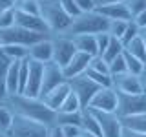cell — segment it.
Here are the masks:
<instances>
[{
    "instance_id": "obj_12",
    "label": "cell",
    "mask_w": 146,
    "mask_h": 137,
    "mask_svg": "<svg viewBox=\"0 0 146 137\" xmlns=\"http://www.w3.org/2000/svg\"><path fill=\"white\" fill-rule=\"evenodd\" d=\"M66 80L68 79H66V75H64V70L58 66V64H55V62L44 64V77H42V90H40V97H44L46 93H49L53 88L64 84Z\"/></svg>"
},
{
    "instance_id": "obj_37",
    "label": "cell",
    "mask_w": 146,
    "mask_h": 137,
    "mask_svg": "<svg viewBox=\"0 0 146 137\" xmlns=\"http://www.w3.org/2000/svg\"><path fill=\"white\" fill-rule=\"evenodd\" d=\"M58 2H60L62 9L66 11V15L70 17V18H75L77 15H80V11H79V7H77L75 0H58Z\"/></svg>"
},
{
    "instance_id": "obj_44",
    "label": "cell",
    "mask_w": 146,
    "mask_h": 137,
    "mask_svg": "<svg viewBox=\"0 0 146 137\" xmlns=\"http://www.w3.org/2000/svg\"><path fill=\"white\" fill-rule=\"evenodd\" d=\"M15 6H17V0H0V13L15 9Z\"/></svg>"
},
{
    "instance_id": "obj_20",
    "label": "cell",
    "mask_w": 146,
    "mask_h": 137,
    "mask_svg": "<svg viewBox=\"0 0 146 137\" xmlns=\"http://www.w3.org/2000/svg\"><path fill=\"white\" fill-rule=\"evenodd\" d=\"M73 44H75L77 51L86 53L90 57H95L97 55V40H95V35H77L71 37Z\"/></svg>"
},
{
    "instance_id": "obj_23",
    "label": "cell",
    "mask_w": 146,
    "mask_h": 137,
    "mask_svg": "<svg viewBox=\"0 0 146 137\" xmlns=\"http://www.w3.org/2000/svg\"><path fill=\"white\" fill-rule=\"evenodd\" d=\"M2 51L9 61H26L29 57V48L18 46V44H6L2 46Z\"/></svg>"
},
{
    "instance_id": "obj_40",
    "label": "cell",
    "mask_w": 146,
    "mask_h": 137,
    "mask_svg": "<svg viewBox=\"0 0 146 137\" xmlns=\"http://www.w3.org/2000/svg\"><path fill=\"white\" fill-rule=\"evenodd\" d=\"M95 40H97V55H102L104 51H106L111 37H110L108 33H99V35H95Z\"/></svg>"
},
{
    "instance_id": "obj_17",
    "label": "cell",
    "mask_w": 146,
    "mask_h": 137,
    "mask_svg": "<svg viewBox=\"0 0 146 137\" xmlns=\"http://www.w3.org/2000/svg\"><path fill=\"white\" fill-rule=\"evenodd\" d=\"M90 61H91L90 55L77 51L75 55H73V59L68 62V66L62 68V70H64V75H66V79H73V77L84 75L86 70H88V66H90Z\"/></svg>"
},
{
    "instance_id": "obj_13",
    "label": "cell",
    "mask_w": 146,
    "mask_h": 137,
    "mask_svg": "<svg viewBox=\"0 0 146 137\" xmlns=\"http://www.w3.org/2000/svg\"><path fill=\"white\" fill-rule=\"evenodd\" d=\"M91 110H99V112H117V91L113 88H100L93 95L90 106Z\"/></svg>"
},
{
    "instance_id": "obj_43",
    "label": "cell",
    "mask_w": 146,
    "mask_h": 137,
    "mask_svg": "<svg viewBox=\"0 0 146 137\" xmlns=\"http://www.w3.org/2000/svg\"><path fill=\"white\" fill-rule=\"evenodd\" d=\"M133 22H135V26L139 27V29H146V9L133 17Z\"/></svg>"
},
{
    "instance_id": "obj_51",
    "label": "cell",
    "mask_w": 146,
    "mask_h": 137,
    "mask_svg": "<svg viewBox=\"0 0 146 137\" xmlns=\"http://www.w3.org/2000/svg\"><path fill=\"white\" fill-rule=\"evenodd\" d=\"M0 137H7L6 134H4V132H0Z\"/></svg>"
},
{
    "instance_id": "obj_48",
    "label": "cell",
    "mask_w": 146,
    "mask_h": 137,
    "mask_svg": "<svg viewBox=\"0 0 146 137\" xmlns=\"http://www.w3.org/2000/svg\"><path fill=\"white\" fill-rule=\"evenodd\" d=\"M141 82H143V91L146 93V70L141 73Z\"/></svg>"
},
{
    "instance_id": "obj_24",
    "label": "cell",
    "mask_w": 146,
    "mask_h": 137,
    "mask_svg": "<svg viewBox=\"0 0 146 137\" xmlns=\"http://www.w3.org/2000/svg\"><path fill=\"white\" fill-rule=\"evenodd\" d=\"M124 51L130 53L131 57L139 59L143 64H146V48H144V44H143V39H141V35L135 37L133 40H130V42L124 46Z\"/></svg>"
},
{
    "instance_id": "obj_42",
    "label": "cell",
    "mask_w": 146,
    "mask_h": 137,
    "mask_svg": "<svg viewBox=\"0 0 146 137\" xmlns=\"http://www.w3.org/2000/svg\"><path fill=\"white\" fill-rule=\"evenodd\" d=\"M77 7H79L80 13H90V11H95V2L93 0H75Z\"/></svg>"
},
{
    "instance_id": "obj_49",
    "label": "cell",
    "mask_w": 146,
    "mask_h": 137,
    "mask_svg": "<svg viewBox=\"0 0 146 137\" xmlns=\"http://www.w3.org/2000/svg\"><path fill=\"white\" fill-rule=\"evenodd\" d=\"M141 39H143V44H144V48H146V29H141Z\"/></svg>"
},
{
    "instance_id": "obj_21",
    "label": "cell",
    "mask_w": 146,
    "mask_h": 137,
    "mask_svg": "<svg viewBox=\"0 0 146 137\" xmlns=\"http://www.w3.org/2000/svg\"><path fill=\"white\" fill-rule=\"evenodd\" d=\"M80 128L82 132H86V134H93V135H100V128H99V122L97 119H95L93 112H91L90 108H84L82 110V119H80Z\"/></svg>"
},
{
    "instance_id": "obj_39",
    "label": "cell",
    "mask_w": 146,
    "mask_h": 137,
    "mask_svg": "<svg viewBox=\"0 0 146 137\" xmlns=\"http://www.w3.org/2000/svg\"><path fill=\"white\" fill-rule=\"evenodd\" d=\"M124 2H126L128 9H130L131 17L139 15L141 11H144V9H146V0H124Z\"/></svg>"
},
{
    "instance_id": "obj_35",
    "label": "cell",
    "mask_w": 146,
    "mask_h": 137,
    "mask_svg": "<svg viewBox=\"0 0 146 137\" xmlns=\"http://www.w3.org/2000/svg\"><path fill=\"white\" fill-rule=\"evenodd\" d=\"M126 62H124V55H119L117 59H113L110 62V75H119V73H126Z\"/></svg>"
},
{
    "instance_id": "obj_30",
    "label": "cell",
    "mask_w": 146,
    "mask_h": 137,
    "mask_svg": "<svg viewBox=\"0 0 146 137\" xmlns=\"http://www.w3.org/2000/svg\"><path fill=\"white\" fill-rule=\"evenodd\" d=\"M80 110H82V106H80L79 99H77V95L70 91V95H68L66 100L62 102V106L58 108V112H64V113H73V112H80Z\"/></svg>"
},
{
    "instance_id": "obj_41",
    "label": "cell",
    "mask_w": 146,
    "mask_h": 137,
    "mask_svg": "<svg viewBox=\"0 0 146 137\" xmlns=\"http://www.w3.org/2000/svg\"><path fill=\"white\" fill-rule=\"evenodd\" d=\"M60 130H62L64 137H80L82 135V128L77 124H64L60 126Z\"/></svg>"
},
{
    "instance_id": "obj_16",
    "label": "cell",
    "mask_w": 146,
    "mask_h": 137,
    "mask_svg": "<svg viewBox=\"0 0 146 137\" xmlns=\"http://www.w3.org/2000/svg\"><path fill=\"white\" fill-rule=\"evenodd\" d=\"M31 61H36L40 64H48L53 62V44H51V37L49 39H42L36 44L29 46V57Z\"/></svg>"
},
{
    "instance_id": "obj_50",
    "label": "cell",
    "mask_w": 146,
    "mask_h": 137,
    "mask_svg": "<svg viewBox=\"0 0 146 137\" xmlns=\"http://www.w3.org/2000/svg\"><path fill=\"white\" fill-rule=\"evenodd\" d=\"M80 137H99V135H93V134H86V132H82Z\"/></svg>"
},
{
    "instance_id": "obj_36",
    "label": "cell",
    "mask_w": 146,
    "mask_h": 137,
    "mask_svg": "<svg viewBox=\"0 0 146 137\" xmlns=\"http://www.w3.org/2000/svg\"><path fill=\"white\" fill-rule=\"evenodd\" d=\"M11 26H15V9L0 13V29H7Z\"/></svg>"
},
{
    "instance_id": "obj_2",
    "label": "cell",
    "mask_w": 146,
    "mask_h": 137,
    "mask_svg": "<svg viewBox=\"0 0 146 137\" xmlns=\"http://www.w3.org/2000/svg\"><path fill=\"white\" fill-rule=\"evenodd\" d=\"M108 18H104L97 11H90V13H80L75 18H71L68 29L62 35L66 37H77V35H99V33H106L108 29Z\"/></svg>"
},
{
    "instance_id": "obj_11",
    "label": "cell",
    "mask_w": 146,
    "mask_h": 137,
    "mask_svg": "<svg viewBox=\"0 0 146 137\" xmlns=\"http://www.w3.org/2000/svg\"><path fill=\"white\" fill-rule=\"evenodd\" d=\"M111 88L117 93H143L141 75H133V73H128V71L111 75Z\"/></svg>"
},
{
    "instance_id": "obj_38",
    "label": "cell",
    "mask_w": 146,
    "mask_h": 137,
    "mask_svg": "<svg viewBox=\"0 0 146 137\" xmlns=\"http://www.w3.org/2000/svg\"><path fill=\"white\" fill-rule=\"evenodd\" d=\"M27 71H29V66H27V59L20 62V75H18V93H22L26 88L27 82Z\"/></svg>"
},
{
    "instance_id": "obj_32",
    "label": "cell",
    "mask_w": 146,
    "mask_h": 137,
    "mask_svg": "<svg viewBox=\"0 0 146 137\" xmlns=\"http://www.w3.org/2000/svg\"><path fill=\"white\" fill-rule=\"evenodd\" d=\"M13 112L9 110L7 106H4V104H0V132H6L9 130V126H11V122H13Z\"/></svg>"
},
{
    "instance_id": "obj_19",
    "label": "cell",
    "mask_w": 146,
    "mask_h": 137,
    "mask_svg": "<svg viewBox=\"0 0 146 137\" xmlns=\"http://www.w3.org/2000/svg\"><path fill=\"white\" fill-rule=\"evenodd\" d=\"M20 62L22 61H11L6 71V90L7 95L18 93V75H20Z\"/></svg>"
},
{
    "instance_id": "obj_1",
    "label": "cell",
    "mask_w": 146,
    "mask_h": 137,
    "mask_svg": "<svg viewBox=\"0 0 146 137\" xmlns=\"http://www.w3.org/2000/svg\"><path fill=\"white\" fill-rule=\"evenodd\" d=\"M4 106H7L15 115L31 119V121L42 122L46 126H55V119H57V112L46 106V102L38 97H26L22 93L17 95H7L4 100Z\"/></svg>"
},
{
    "instance_id": "obj_33",
    "label": "cell",
    "mask_w": 146,
    "mask_h": 137,
    "mask_svg": "<svg viewBox=\"0 0 146 137\" xmlns=\"http://www.w3.org/2000/svg\"><path fill=\"white\" fill-rule=\"evenodd\" d=\"M88 70H93V71H97V73H104V75H110V64L104 61L102 57L95 55V57H91Z\"/></svg>"
},
{
    "instance_id": "obj_45",
    "label": "cell",
    "mask_w": 146,
    "mask_h": 137,
    "mask_svg": "<svg viewBox=\"0 0 146 137\" xmlns=\"http://www.w3.org/2000/svg\"><path fill=\"white\" fill-rule=\"evenodd\" d=\"M121 137H146V134H141V132H133V130H128V128H122Z\"/></svg>"
},
{
    "instance_id": "obj_9",
    "label": "cell",
    "mask_w": 146,
    "mask_h": 137,
    "mask_svg": "<svg viewBox=\"0 0 146 137\" xmlns=\"http://www.w3.org/2000/svg\"><path fill=\"white\" fill-rule=\"evenodd\" d=\"M91 112H93V115H95V119H97V122H99L100 135L102 137H121L122 122H121V119H119L117 113L99 112V110H91Z\"/></svg>"
},
{
    "instance_id": "obj_27",
    "label": "cell",
    "mask_w": 146,
    "mask_h": 137,
    "mask_svg": "<svg viewBox=\"0 0 146 137\" xmlns=\"http://www.w3.org/2000/svg\"><path fill=\"white\" fill-rule=\"evenodd\" d=\"M80 119H82V110L80 112H73V113L57 112L55 126H64V124H77V126H80Z\"/></svg>"
},
{
    "instance_id": "obj_34",
    "label": "cell",
    "mask_w": 146,
    "mask_h": 137,
    "mask_svg": "<svg viewBox=\"0 0 146 137\" xmlns=\"http://www.w3.org/2000/svg\"><path fill=\"white\" fill-rule=\"evenodd\" d=\"M139 33H141V29L135 26V22H133V20H130V22H128V26H126L124 35H122V39H121L122 46H126L128 42H130V40H133L135 37H139Z\"/></svg>"
},
{
    "instance_id": "obj_29",
    "label": "cell",
    "mask_w": 146,
    "mask_h": 137,
    "mask_svg": "<svg viewBox=\"0 0 146 137\" xmlns=\"http://www.w3.org/2000/svg\"><path fill=\"white\" fill-rule=\"evenodd\" d=\"M128 22H130V20H128ZM128 22H126V20H110V22H108L106 33H108L110 37H113V39H119V40H121L122 35H124V31H126Z\"/></svg>"
},
{
    "instance_id": "obj_22",
    "label": "cell",
    "mask_w": 146,
    "mask_h": 137,
    "mask_svg": "<svg viewBox=\"0 0 146 137\" xmlns=\"http://www.w3.org/2000/svg\"><path fill=\"white\" fill-rule=\"evenodd\" d=\"M119 119L122 122V128L146 134V113H137V115H128V117H119Z\"/></svg>"
},
{
    "instance_id": "obj_10",
    "label": "cell",
    "mask_w": 146,
    "mask_h": 137,
    "mask_svg": "<svg viewBox=\"0 0 146 137\" xmlns=\"http://www.w3.org/2000/svg\"><path fill=\"white\" fill-rule=\"evenodd\" d=\"M27 66H29V71H27V82H26V88H24V91H22V95H26V97H40L42 77H44V64L27 59Z\"/></svg>"
},
{
    "instance_id": "obj_14",
    "label": "cell",
    "mask_w": 146,
    "mask_h": 137,
    "mask_svg": "<svg viewBox=\"0 0 146 137\" xmlns=\"http://www.w3.org/2000/svg\"><path fill=\"white\" fill-rule=\"evenodd\" d=\"M15 24L24 27V29H29V31H35V33H42V35L51 37V33L48 31V26L44 24V20L38 15H29V13L15 9Z\"/></svg>"
},
{
    "instance_id": "obj_3",
    "label": "cell",
    "mask_w": 146,
    "mask_h": 137,
    "mask_svg": "<svg viewBox=\"0 0 146 137\" xmlns=\"http://www.w3.org/2000/svg\"><path fill=\"white\" fill-rule=\"evenodd\" d=\"M40 9L38 17L44 20V24L48 26V31L53 35H62L68 29L71 18L66 15V11L62 9L58 0H38Z\"/></svg>"
},
{
    "instance_id": "obj_28",
    "label": "cell",
    "mask_w": 146,
    "mask_h": 137,
    "mask_svg": "<svg viewBox=\"0 0 146 137\" xmlns=\"http://www.w3.org/2000/svg\"><path fill=\"white\" fill-rule=\"evenodd\" d=\"M122 55H124V62H126V70H128V73L141 75V73L146 70V64H143V62L139 61V59L131 57V55H130V53H126V51H122Z\"/></svg>"
},
{
    "instance_id": "obj_18",
    "label": "cell",
    "mask_w": 146,
    "mask_h": 137,
    "mask_svg": "<svg viewBox=\"0 0 146 137\" xmlns=\"http://www.w3.org/2000/svg\"><path fill=\"white\" fill-rule=\"evenodd\" d=\"M70 84H68V80L64 82V84L60 86H57V88H53L49 93H46L44 97H40L46 102V106L48 108H51L53 112H58V108L62 106V102L66 100V97L70 95Z\"/></svg>"
},
{
    "instance_id": "obj_6",
    "label": "cell",
    "mask_w": 146,
    "mask_h": 137,
    "mask_svg": "<svg viewBox=\"0 0 146 137\" xmlns=\"http://www.w3.org/2000/svg\"><path fill=\"white\" fill-rule=\"evenodd\" d=\"M117 115L128 117L146 113V93H117Z\"/></svg>"
},
{
    "instance_id": "obj_47",
    "label": "cell",
    "mask_w": 146,
    "mask_h": 137,
    "mask_svg": "<svg viewBox=\"0 0 146 137\" xmlns=\"http://www.w3.org/2000/svg\"><path fill=\"white\" fill-rule=\"evenodd\" d=\"M95 2V6L100 7V6H106V4H113V2H122V0H93ZM95 7V9H97Z\"/></svg>"
},
{
    "instance_id": "obj_8",
    "label": "cell",
    "mask_w": 146,
    "mask_h": 137,
    "mask_svg": "<svg viewBox=\"0 0 146 137\" xmlns=\"http://www.w3.org/2000/svg\"><path fill=\"white\" fill-rule=\"evenodd\" d=\"M51 44H53V62L58 64L60 68H66L68 62L73 59V55L77 53L73 39L66 35H53Z\"/></svg>"
},
{
    "instance_id": "obj_25",
    "label": "cell",
    "mask_w": 146,
    "mask_h": 137,
    "mask_svg": "<svg viewBox=\"0 0 146 137\" xmlns=\"http://www.w3.org/2000/svg\"><path fill=\"white\" fill-rule=\"evenodd\" d=\"M9 59L4 55L2 51V44H0V104L6 100L7 97V90H6V71H7V66H9Z\"/></svg>"
},
{
    "instance_id": "obj_4",
    "label": "cell",
    "mask_w": 146,
    "mask_h": 137,
    "mask_svg": "<svg viewBox=\"0 0 146 137\" xmlns=\"http://www.w3.org/2000/svg\"><path fill=\"white\" fill-rule=\"evenodd\" d=\"M15 115V113H13ZM7 137H48L49 135V126L42 124V122L31 121V119L15 115L13 122L6 132Z\"/></svg>"
},
{
    "instance_id": "obj_7",
    "label": "cell",
    "mask_w": 146,
    "mask_h": 137,
    "mask_svg": "<svg viewBox=\"0 0 146 137\" xmlns=\"http://www.w3.org/2000/svg\"><path fill=\"white\" fill-rule=\"evenodd\" d=\"M68 84H70L71 93L77 95V99H79L82 110L90 106L93 95L100 90V86H97L93 80L88 79L86 75H79V77H73V79H68Z\"/></svg>"
},
{
    "instance_id": "obj_5",
    "label": "cell",
    "mask_w": 146,
    "mask_h": 137,
    "mask_svg": "<svg viewBox=\"0 0 146 137\" xmlns=\"http://www.w3.org/2000/svg\"><path fill=\"white\" fill-rule=\"evenodd\" d=\"M42 39H49V35H42V33H35V31L24 29L20 26H11L7 29H0V44L6 46V44H18V46H29L36 44L38 40Z\"/></svg>"
},
{
    "instance_id": "obj_26",
    "label": "cell",
    "mask_w": 146,
    "mask_h": 137,
    "mask_svg": "<svg viewBox=\"0 0 146 137\" xmlns=\"http://www.w3.org/2000/svg\"><path fill=\"white\" fill-rule=\"evenodd\" d=\"M122 51H124V46H122V42H121L119 39H113V37H111V40H110L106 51H104L102 55H99V57H102L104 61L110 64L113 59H117L119 55H122Z\"/></svg>"
},
{
    "instance_id": "obj_46",
    "label": "cell",
    "mask_w": 146,
    "mask_h": 137,
    "mask_svg": "<svg viewBox=\"0 0 146 137\" xmlns=\"http://www.w3.org/2000/svg\"><path fill=\"white\" fill-rule=\"evenodd\" d=\"M48 137H64L60 126H51V128H49V135Z\"/></svg>"
},
{
    "instance_id": "obj_31",
    "label": "cell",
    "mask_w": 146,
    "mask_h": 137,
    "mask_svg": "<svg viewBox=\"0 0 146 137\" xmlns=\"http://www.w3.org/2000/svg\"><path fill=\"white\" fill-rule=\"evenodd\" d=\"M15 9L24 11V13H29V15H38L40 4H38V0H17Z\"/></svg>"
},
{
    "instance_id": "obj_15",
    "label": "cell",
    "mask_w": 146,
    "mask_h": 137,
    "mask_svg": "<svg viewBox=\"0 0 146 137\" xmlns=\"http://www.w3.org/2000/svg\"><path fill=\"white\" fill-rule=\"evenodd\" d=\"M97 13H100L104 18H108V20H133V17H131L130 9H128L126 2L122 0V2H113V4H106V6H100L95 9Z\"/></svg>"
}]
</instances>
